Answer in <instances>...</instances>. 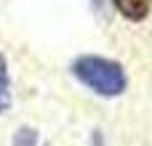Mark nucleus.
Listing matches in <instances>:
<instances>
[{"mask_svg":"<svg viewBox=\"0 0 152 146\" xmlns=\"http://www.w3.org/2000/svg\"><path fill=\"white\" fill-rule=\"evenodd\" d=\"M69 72L75 74V80L80 85H86L88 90H94L102 98H118L128 88V74H126L123 64L115 59L86 53V56H77L72 61Z\"/></svg>","mask_w":152,"mask_h":146,"instance_id":"obj_1","label":"nucleus"},{"mask_svg":"<svg viewBox=\"0 0 152 146\" xmlns=\"http://www.w3.org/2000/svg\"><path fill=\"white\" fill-rule=\"evenodd\" d=\"M112 5L128 21H144L152 13V0H112Z\"/></svg>","mask_w":152,"mask_h":146,"instance_id":"obj_2","label":"nucleus"},{"mask_svg":"<svg viewBox=\"0 0 152 146\" xmlns=\"http://www.w3.org/2000/svg\"><path fill=\"white\" fill-rule=\"evenodd\" d=\"M11 74H8V61L0 53V114H5L11 109Z\"/></svg>","mask_w":152,"mask_h":146,"instance_id":"obj_3","label":"nucleus"},{"mask_svg":"<svg viewBox=\"0 0 152 146\" xmlns=\"http://www.w3.org/2000/svg\"><path fill=\"white\" fill-rule=\"evenodd\" d=\"M11 146H40V133H37L35 128L21 125V128L13 133V141H11Z\"/></svg>","mask_w":152,"mask_h":146,"instance_id":"obj_4","label":"nucleus"}]
</instances>
